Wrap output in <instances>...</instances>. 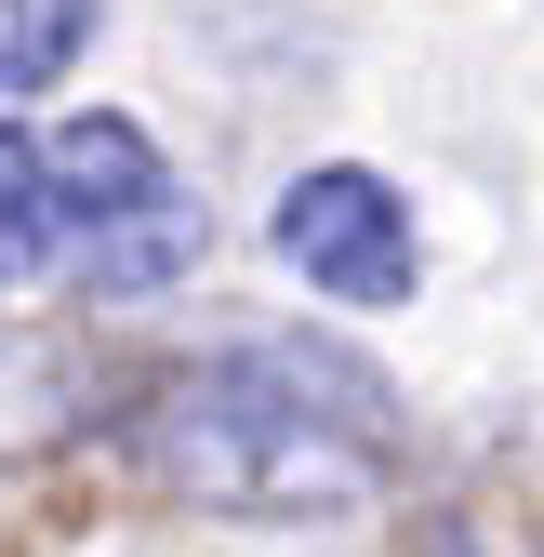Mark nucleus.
<instances>
[{
  "instance_id": "f257e3e1",
  "label": "nucleus",
  "mask_w": 544,
  "mask_h": 557,
  "mask_svg": "<svg viewBox=\"0 0 544 557\" xmlns=\"http://www.w3.org/2000/svg\"><path fill=\"white\" fill-rule=\"evenodd\" d=\"M133 465L213 518H359L398 478V385L332 332H226L147 385Z\"/></svg>"
},
{
  "instance_id": "20e7f679",
  "label": "nucleus",
  "mask_w": 544,
  "mask_h": 557,
  "mask_svg": "<svg viewBox=\"0 0 544 557\" xmlns=\"http://www.w3.org/2000/svg\"><path fill=\"white\" fill-rule=\"evenodd\" d=\"M94 40V0H0V107L14 94H53Z\"/></svg>"
},
{
  "instance_id": "7ed1b4c3",
  "label": "nucleus",
  "mask_w": 544,
  "mask_h": 557,
  "mask_svg": "<svg viewBox=\"0 0 544 557\" xmlns=\"http://www.w3.org/2000/svg\"><path fill=\"white\" fill-rule=\"evenodd\" d=\"M265 252H280L306 293H332V306H412V278H425L412 199H398L372 160H319V173H293L280 213H265Z\"/></svg>"
},
{
  "instance_id": "f03ea898",
  "label": "nucleus",
  "mask_w": 544,
  "mask_h": 557,
  "mask_svg": "<svg viewBox=\"0 0 544 557\" xmlns=\"http://www.w3.org/2000/svg\"><path fill=\"white\" fill-rule=\"evenodd\" d=\"M40 147V213H27V265H66L81 293H160V278L199 265V186L133 133L120 107H81L27 133Z\"/></svg>"
}]
</instances>
